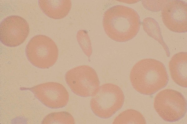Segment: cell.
Masks as SVG:
<instances>
[{
  "instance_id": "10",
  "label": "cell",
  "mask_w": 187,
  "mask_h": 124,
  "mask_svg": "<svg viewBox=\"0 0 187 124\" xmlns=\"http://www.w3.org/2000/svg\"><path fill=\"white\" fill-rule=\"evenodd\" d=\"M170 74L174 82L180 86L187 87V52H181L174 55L169 63Z\"/></svg>"
},
{
  "instance_id": "12",
  "label": "cell",
  "mask_w": 187,
  "mask_h": 124,
  "mask_svg": "<svg viewBox=\"0 0 187 124\" xmlns=\"http://www.w3.org/2000/svg\"><path fill=\"white\" fill-rule=\"evenodd\" d=\"M142 25L148 35L159 42L165 50L167 56H169V49L163 40L158 23L154 19L149 17L143 19Z\"/></svg>"
},
{
  "instance_id": "13",
  "label": "cell",
  "mask_w": 187,
  "mask_h": 124,
  "mask_svg": "<svg viewBox=\"0 0 187 124\" xmlns=\"http://www.w3.org/2000/svg\"><path fill=\"white\" fill-rule=\"evenodd\" d=\"M114 124H145L146 122L143 116L140 112L128 109L119 114L114 119Z\"/></svg>"
},
{
  "instance_id": "5",
  "label": "cell",
  "mask_w": 187,
  "mask_h": 124,
  "mask_svg": "<svg viewBox=\"0 0 187 124\" xmlns=\"http://www.w3.org/2000/svg\"><path fill=\"white\" fill-rule=\"evenodd\" d=\"M155 109L164 120L169 122L177 121L186 114V100L180 92L171 89L162 90L156 96Z\"/></svg>"
},
{
  "instance_id": "4",
  "label": "cell",
  "mask_w": 187,
  "mask_h": 124,
  "mask_svg": "<svg viewBox=\"0 0 187 124\" xmlns=\"http://www.w3.org/2000/svg\"><path fill=\"white\" fill-rule=\"evenodd\" d=\"M30 63L37 68L45 69L53 66L58 57L59 50L55 42L45 35H39L31 38L25 49Z\"/></svg>"
},
{
  "instance_id": "2",
  "label": "cell",
  "mask_w": 187,
  "mask_h": 124,
  "mask_svg": "<svg viewBox=\"0 0 187 124\" xmlns=\"http://www.w3.org/2000/svg\"><path fill=\"white\" fill-rule=\"evenodd\" d=\"M130 79L133 88L145 95H152L165 87L169 76L164 64L156 60H141L132 68Z\"/></svg>"
},
{
  "instance_id": "3",
  "label": "cell",
  "mask_w": 187,
  "mask_h": 124,
  "mask_svg": "<svg viewBox=\"0 0 187 124\" xmlns=\"http://www.w3.org/2000/svg\"><path fill=\"white\" fill-rule=\"evenodd\" d=\"M90 106L94 114L102 118L111 117L122 107L124 95L121 88L116 84L105 83L100 86L92 96Z\"/></svg>"
},
{
  "instance_id": "6",
  "label": "cell",
  "mask_w": 187,
  "mask_h": 124,
  "mask_svg": "<svg viewBox=\"0 0 187 124\" xmlns=\"http://www.w3.org/2000/svg\"><path fill=\"white\" fill-rule=\"evenodd\" d=\"M65 79L72 91L82 97L93 96L100 87L97 73L88 65L79 66L70 69L65 74Z\"/></svg>"
},
{
  "instance_id": "7",
  "label": "cell",
  "mask_w": 187,
  "mask_h": 124,
  "mask_svg": "<svg viewBox=\"0 0 187 124\" xmlns=\"http://www.w3.org/2000/svg\"><path fill=\"white\" fill-rule=\"evenodd\" d=\"M0 40L4 45L15 47L26 40L29 32V24L22 17L12 15L5 18L0 25Z\"/></svg>"
},
{
  "instance_id": "1",
  "label": "cell",
  "mask_w": 187,
  "mask_h": 124,
  "mask_svg": "<svg viewBox=\"0 0 187 124\" xmlns=\"http://www.w3.org/2000/svg\"><path fill=\"white\" fill-rule=\"evenodd\" d=\"M103 24L106 34L110 39L122 42L130 40L137 35L140 29L141 21L135 10L117 5L104 12Z\"/></svg>"
},
{
  "instance_id": "9",
  "label": "cell",
  "mask_w": 187,
  "mask_h": 124,
  "mask_svg": "<svg viewBox=\"0 0 187 124\" xmlns=\"http://www.w3.org/2000/svg\"><path fill=\"white\" fill-rule=\"evenodd\" d=\"M161 17L165 26L175 32L187 31V5L182 0H165L161 8Z\"/></svg>"
},
{
  "instance_id": "8",
  "label": "cell",
  "mask_w": 187,
  "mask_h": 124,
  "mask_svg": "<svg viewBox=\"0 0 187 124\" xmlns=\"http://www.w3.org/2000/svg\"><path fill=\"white\" fill-rule=\"evenodd\" d=\"M42 103L52 108L65 106L69 98L68 92L62 84L49 82L35 86L29 88Z\"/></svg>"
},
{
  "instance_id": "14",
  "label": "cell",
  "mask_w": 187,
  "mask_h": 124,
  "mask_svg": "<svg viewBox=\"0 0 187 124\" xmlns=\"http://www.w3.org/2000/svg\"><path fill=\"white\" fill-rule=\"evenodd\" d=\"M42 124H75L73 117L69 112H53L46 115Z\"/></svg>"
},
{
  "instance_id": "11",
  "label": "cell",
  "mask_w": 187,
  "mask_h": 124,
  "mask_svg": "<svg viewBox=\"0 0 187 124\" xmlns=\"http://www.w3.org/2000/svg\"><path fill=\"white\" fill-rule=\"evenodd\" d=\"M38 2L43 12L49 17L55 19L66 17L71 8L70 0H43Z\"/></svg>"
},
{
  "instance_id": "15",
  "label": "cell",
  "mask_w": 187,
  "mask_h": 124,
  "mask_svg": "<svg viewBox=\"0 0 187 124\" xmlns=\"http://www.w3.org/2000/svg\"><path fill=\"white\" fill-rule=\"evenodd\" d=\"M82 30H79L77 34V39L84 52L88 57H90L92 53L90 41L87 33Z\"/></svg>"
}]
</instances>
